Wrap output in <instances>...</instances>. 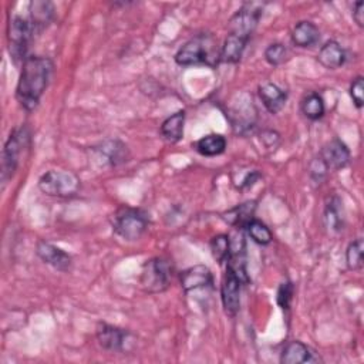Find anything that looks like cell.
<instances>
[{"label": "cell", "mask_w": 364, "mask_h": 364, "mask_svg": "<svg viewBox=\"0 0 364 364\" xmlns=\"http://www.w3.org/2000/svg\"><path fill=\"white\" fill-rule=\"evenodd\" d=\"M317 60L320 61L323 68H326L329 70H336L345 64L346 53L338 42L330 40L324 46H322Z\"/></svg>", "instance_id": "obj_18"}, {"label": "cell", "mask_w": 364, "mask_h": 364, "mask_svg": "<svg viewBox=\"0 0 364 364\" xmlns=\"http://www.w3.org/2000/svg\"><path fill=\"white\" fill-rule=\"evenodd\" d=\"M219 60L221 52H218V43L211 35H198L192 38L175 54V61L180 65H215Z\"/></svg>", "instance_id": "obj_2"}, {"label": "cell", "mask_w": 364, "mask_h": 364, "mask_svg": "<svg viewBox=\"0 0 364 364\" xmlns=\"http://www.w3.org/2000/svg\"><path fill=\"white\" fill-rule=\"evenodd\" d=\"M30 131L27 127H20L15 129L3 151V165H2V181L6 184L16 173L22 157L30 147Z\"/></svg>", "instance_id": "obj_3"}, {"label": "cell", "mask_w": 364, "mask_h": 364, "mask_svg": "<svg viewBox=\"0 0 364 364\" xmlns=\"http://www.w3.org/2000/svg\"><path fill=\"white\" fill-rule=\"evenodd\" d=\"M292 297H293V285L290 282H285L280 285L278 290V303L282 309L287 310L292 303Z\"/></svg>", "instance_id": "obj_31"}, {"label": "cell", "mask_w": 364, "mask_h": 364, "mask_svg": "<svg viewBox=\"0 0 364 364\" xmlns=\"http://www.w3.org/2000/svg\"><path fill=\"white\" fill-rule=\"evenodd\" d=\"M353 19H354V22H356L360 27L364 26V3H363V2H357V3L354 5Z\"/></svg>", "instance_id": "obj_35"}, {"label": "cell", "mask_w": 364, "mask_h": 364, "mask_svg": "<svg viewBox=\"0 0 364 364\" xmlns=\"http://www.w3.org/2000/svg\"><path fill=\"white\" fill-rule=\"evenodd\" d=\"M54 64L49 57L30 56L23 61L16 98L26 111H33L49 87Z\"/></svg>", "instance_id": "obj_1"}, {"label": "cell", "mask_w": 364, "mask_h": 364, "mask_svg": "<svg viewBox=\"0 0 364 364\" xmlns=\"http://www.w3.org/2000/svg\"><path fill=\"white\" fill-rule=\"evenodd\" d=\"M262 141L264 143V145L272 148L279 141V134L275 131H264V132H262Z\"/></svg>", "instance_id": "obj_34"}, {"label": "cell", "mask_w": 364, "mask_h": 364, "mask_svg": "<svg viewBox=\"0 0 364 364\" xmlns=\"http://www.w3.org/2000/svg\"><path fill=\"white\" fill-rule=\"evenodd\" d=\"M324 225L330 232H333V234H339L340 230H343V228H345L343 203L339 200L338 196H333L332 200L326 204Z\"/></svg>", "instance_id": "obj_20"}, {"label": "cell", "mask_w": 364, "mask_h": 364, "mask_svg": "<svg viewBox=\"0 0 364 364\" xmlns=\"http://www.w3.org/2000/svg\"><path fill=\"white\" fill-rule=\"evenodd\" d=\"M171 275L168 260L154 258L145 262L140 276V285L148 293H159L170 286Z\"/></svg>", "instance_id": "obj_5"}, {"label": "cell", "mask_w": 364, "mask_h": 364, "mask_svg": "<svg viewBox=\"0 0 364 364\" xmlns=\"http://www.w3.org/2000/svg\"><path fill=\"white\" fill-rule=\"evenodd\" d=\"M301 107H302V113L312 121L320 120L324 116V111H326L323 98L317 93L306 94L305 98L302 100Z\"/></svg>", "instance_id": "obj_24"}, {"label": "cell", "mask_w": 364, "mask_h": 364, "mask_svg": "<svg viewBox=\"0 0 364 364\" xmlns=\"http://www.w3.org/2000/svg\"><path fill=\"white\" fill-rule=\"evenodd\" d=\"M131 333L124 329L100 323L97 327V339L106 350L109 351H124L131 345Z\"/></svg>", "instance_id": "obj_10"}, {"label": "cell", "mask_w": 364, "mask_h": 364, "mask_svg": "<svg viewBox=\"0 0 364 364\" xmlns=\"http://www.w3.org/2000/svg\"><path fill=\"white\" fill-rule=\"evenodd\" d=\"M212 274L204 264H196V267L188 268L181 274V286L187 293L212 287Z\"/></svg>", "instance_id": "obj_13"}, {"label": "cell", "mask_w": 364, "mask_h": 364, "mask_svg": "<svg viewBox=\"0 0 364 364\" xmlns=\"http://www.w3.org/2000/svg\"><path fill=\"white\" fill-rule=\"evenodd\" d=\"M363 253H364V245L361 238L353 241L349 245L346 251V262L350 271H360L363 268Z\"/></svg>", "instance_id": "obj_28"}, {"label": "cell", "mask_w": 364, "mask_h": 364, "mask_svg": "<svg viewBox=\"0 0 364 364\" xmlns=\"http://www.w3.org/2000/svg\"><path fill=\"white\" fill-rule=\"evenodd\" d=\"M54 17V6L50 2H40V0H36V2H31L29 5V22L33 27V31L35 35H39L42 33L53 20Z\"/></svg>", "instance_id": "obj_15"}, {"label": "cell", "mask_w": 364, "mask_h": 364, "mask_svg": "<svg viewBox=\"0 0 364 364\" xmlns=\"http://www.w3.org/2000/svg\"><path fill=\"white\" fill-rule=\"evenodd\" d=\"M263 12L260 3H245L229 20V35L244 42H249Z\"/></svg>", "instance_id": "obj_8"}, {"label": "cell", "mask_w": 364, "mask_h": 364, "mask_svg": "<svg viewBox=\"0 0 364 364\" xmlns=\"http://www.w3.org/2000/svg\"><path fill=\"white\" fill-rule=\"evenodd\" d=\"M193 148L198 154L204 157H216L225 152L226 150V140L221 134H209L198 140L193 144Z\"/></svg>", "instance_id": "obj_22"}, {"label": "cell", "mask_w": 364, "mask_h": 364, "mask_svg": "<svg viewBox=\"0 0 364 364\" xmlns=\"http://www.w3.org/2000/svg\"><path fill=\"white\" fill-rule=\"evenodd\" d=\"M184 124H185V111H177L170 116L161 125V134L168 143H178L184 137Z\"/></svg>", "instance_id": "obj_21"}, {"label": "cell", "mask_w": 364, "mask_h": 364, "mask_svg": "<svg viewBox=\"0 0 364 364\" xmlns=\"http://www.w3.org/2000/svg\"><path fill=\"white\" fill-rule=\"evenodd\" d=\"M320 158L326 164L329 171L342 170L350 162V151L347 145L340 140H332L323 147Z\"/></svg>", "instance_id": "obj_12"}, {"label": "cell", "mask_w": 364, "mask_h": 364, "mask_svg": "<svg viewBox=\"0 0 364 364\" xmlns=\"http://www.w3.org/2000/svg\"><path fill=\"white\" fill-rule=\"evenodd\" d=\"M242 280L230 271L226 269V274L222 280L221 286V296H222V305L229 316H237L241 308V287Z\"/></svg>", "instance_id": "obj_11"}, {"label": "cell", "mask_w": 364, "mask_h": 364, "mask_svg": "<svg viewBox=\"0 0 364 364\" xmlns=\"http://www.w3.org/2000/svg\"><path fill=\"white\" fill-rule=\"evenodd\" d=\"M287 50L282 43H274L264 50V58L272 65H279L286 60Z\"/></svg>", "instance_id": "obj_30"}, {"label": "cell", "mask_w": 364, "mask_h": 364, "mask_svg": "<svg viewBox=\"0 0 364 364\" xmlns=\"http://www.w3.org/2000/svg\"><path fill=\"white\" fill-rule=\"evenodd\" d=\"M9 50L15 61H24L29 43L35 38V31L27 17L15 15L9 22Z\"/></svg>", "instance_id": "obj_7"}, {"label": "cell", "mask_w": 364, "mask_h": 364, "mask_svg": "<svg viewBox=\"0 0 364 364\" xmlns=\"http://www.w3.org/2000/svg\"><path fill=\"white\" fill-rule=\"evenodd\" d=\"M246 42L237 39L234 36H228L222 49H221V61L223 63H238L246 47Z\"/></svg>", "instance_id": "obj_25"}, {"label": "cell", "mask_w": 364, "mask_h": 364, "mask_svg": "<svg viewBox=\"0 0 364 364\" xmlns=\"http://www.w3.org/2000/svg\"><path fill=\"white\" fill-rule=\"evenodd\" d=\"M350 95L353 98V103L356 104L357 109L363 107L364 103V79L357 77L350 87Z\"/></svg>", "instance_id": "obj_32"}, {"label": "cell", "mask_w": 364, "mask_h": 364, "mask_svg": "<svg viewBox=\"0 0 364 364\" xmlns=\"http://www.w3.org/2000/svg\"><path fill=\"white\" fill-rule=\"evenodd\" d=\"M39 188L49 196L69 198L79 192L80 180L70 171L52 170L39 178Z\"/></svg>", "instance_id": "obj_4"}, {"label": "cell", "mask_w": 364, "mask_h": 364, "mask_svg": "<svg viewBox=\"0 0 364 364\" xmlns=\"http://www.w3.org/2000/svg\"><path fill=\"white\" fill-rule=\"evenodd\" d=\"M238 102H234L229 110V120L237 132L245 134L255 127L256 122V109L252 98L248 94H238Z\"/></svg>", "instance_id": "obj_9"}, {"label": "cell", "mask_w": 364, "mask_h": 364, "mask_svg": "<svg viewBox=\"0 0 364 364\" xmlns=\"http://www.w3.org/2000/svg\"><path fill=\"white\" fill-rule=\"evenodd\" d=\"M244 229H246V232L252 238V241H255L259 245H269L274 239L271 229L255 218L249 221Z\"/></svg>", "instance_id": "obj_27"}, {"label": "cell", "mask_w": 364, "mask_h": 364, "mask_svg": "<svg viewBox=\"0 0 364 364\" xmlns=\"http://www.w3.org/2000/svg\"><path fill=\"white\" fill-rule=\"evenodd\" d=\"M36 252L45 263L60 272H68L72 268V256L46 241H40L38 244Z\"/></svg>", "instance_id": "obj_14"}, {"label": "cell", "mask_w": 364, "mask_h": 364, "mask_svg": "<svg viewBox=\"0 0 364 364\" xmlns=\"http://www.w3.org/2000/svg\"><path fill=\"white\" fill-rule=\"evenodd\" d=\"M211 251H212L214 258L219 263L226 262V259L230 253V238L228 235H218V237L212 238Z\"/></svg>", "instance_id": "obj_29"}, {"label": "cell", "mask_w": 364, "mask_h": 364, "mask_svg": "<svg viewBox=\"0 0 364 364\" xmlns=\"http://www.w3.org/2000/svg\"><path fill=\"white\" fill-rule=\"evenodd\" d=\"M329 168L326 167V164L322 161V158H316L310 164V177L315 182H322L324 177L327 175Z\"/></svg>", "instance_id": "obj_33"}, {"label": "cell", "mask_w": 364, "mask_h": 364, "mask_svg": "<svg viewBox=\"0 0 364 364\" xmlns=\"http://www.w3.org/2000/svg\"><path fill=\"white\" fill-rule=\"evenodd\" d=\"M317 360H319V357L309 346H306L302 342H297V340L287 343L280 356V363H283V364L313 363Z\"/></svg>", "instance_id": "obj_16"}, {"label": "cell", "mask_w": 364, "mask_h": 364, "mask_svg": "<svg viewBox=\"0 0 364 364\" xmlns=\"http://www.w3.org/2000/svg\"><path fill=\"white\" fill-rule=\"evenodd\" d=\"M320 39V31L312 22H299L292 30V42L297 47H312Z\"/></svg>", "instance_id": "obj_19"}, {"label": "cell", "mask_w": 364, "mask_h": 364, "mask_svg": "<svg viewBox=\"0 0 364 364\" xmlns=\"http://www.w3.org/2000/svg\"><path fill=\"white\" fill-rule=\"evenodd\" d=\"M98 152L106 157V161H109L111 165H118L124 161H127V147L120 141H107L98 148Z\"/></svg>", "instance_id": "obj_26"}, {"label": "cell", "mask_w": 364, "mask_h": 364, "mask_svg": "<svg viewBox=\"0 0 364 364\" xmlns=\"http://www.w3.org/2000/svg\"><path fill=\"white\" fill-rule=\"evenodd\" d=\"M255 209H256V204L252 201V203H245L242 205H238L235 207L234 209H230L225 214L223 219L230 223L235 228H241L244 229L246 226V223L249 221L253 219V215H255Z\"/></svg>", "instance_id": "obj_23"}, {"label": "cell", "mask_w": 364, "mask_h": 364, "mask_svg": "<svg viewBox=\"0 0 364 364\" xmlns=\"http://www.w3.org/2000/svg\"><path fill=\"white\" fill-rule=\"evenodd\" d=\"M148 228V219L144 212L139 209L124 208L114 219V232L124 241H139Z\"/></svg>", "instance_id": "obj_6"}, {"label": "cell", "mask_w": 364, "mask_h": 364, "mask_svg": "<svg viewBox=\"0 0 364 364\" xmlns=\"http://www.w3.org/2000/svg\"><path fill=\"white\" fill-rule=\"evenodd\" d=\"M259 97L264 109H267L271 114H278L285 107L287 100L286 93L272 83L263 84L259 87Z\"/></svg>", "instance_id": "obj_17"}]
</instances>
